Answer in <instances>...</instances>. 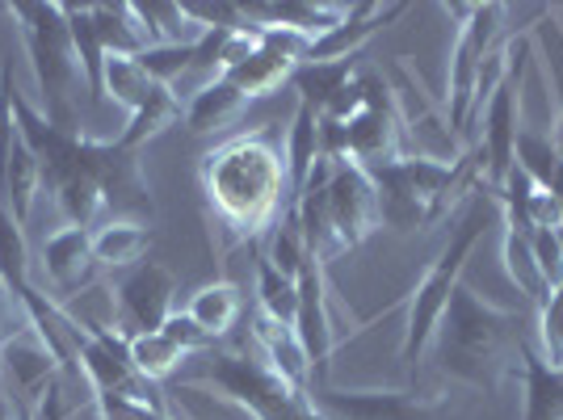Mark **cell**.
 I'll return each instance as SVG.
<instances>
[{
	"instance_id": "obj_21",
	"label": "cell",
	"mask_w": 563,
	"mask_h": 420,
	"mask_svg": "<svg viewBox=\"0 0 563 420\" xmlns=\"http://www.w3.org/2000/svg\"><path fill=\"white\" fill-rule=\"evenodd\" d=\"M93 9V25H97V38H101V47L106 55H143V51L152 47V38H147V30L143 22L135 18V4L131 0H114V4H89Z\"/></svg>"
},
{
	"instance_id": "obj_2",
	"label": "cell",
	"mask_w": 563,
	"mask_h": 420,
	"mask_svg": "<svg viewBox=\"0 0 563 420\" xmlns=\"http://www.w3.org/2000/svg\"><path fill=\"white\" fill-rule=\"evenodd\" d=\"M202 198L240 240L274 228L286 198V152L269 131L232 135L202 156Z\"/></svg>"
},
{
	"instance_id": "obj_1",
	"label": "cell",
	"mask_w": 563,
	"mask_h": 420,
	"mask_svg": "<svg viewBox=\"0 0 563 420\" xmlns=\"http://www.w3.org/2000/svg\"><path fill=\"white\" fill-rule=\"evenodd\" d=\"M13 114L22 126V140L30 143L38 173H43V194H47L59 219L68 228H89L101 223H152L156 202L143 181L140 156L126 152L118 140H89V135H68L51 126L38 106H30L22 93H13Z\"/></svg>"
},
{
	"instance_id": "obj_27",
	"label": "cell",
	"mask_w": 563,
	"mask_h": 420,
	"mask_svg": "<svg viewBox=\"0 0 563 420\" xmlns=\"http://www.w3.org/2000/svg\"><path fill=\"white\" fill-rule=\"evenodd\" d=\"M68 9V30H71V47H76V59H80V71H85V93L93 101H106V47L97 38L93 25V9L89 4H64Z\"/></svg>"
},
{
	"instance_id": "obj_11",
	"label": "cell",
	"mask_w": 563,
	"mask_h": 420,
	"mask_svg": "<svg viewBox=\"0 0 563 420\" xmlns=\"http://www.w3.org/2000/svg\"><path fill=\"white\" fill-rule=\"evenodd\" d=\"M526 55H530V38H517V64H514V51H509V76H505V85L496 89V97L488 101V110H484L479 140L471 143L484 156V186H488V194L505 181V173L517 164V135H521L517 114H521V68H526Z\"/></svg>"
},
{
	"instance_id": "obj_24",
	"label": "cell",
	"mask_w": 563,
	"mask_h": 420,
	"mask_svg": "<svg viewBox=\"0 0 563 420\" xmlns=\"http://www.w3.org/2000/svg\"><path fill=\"white\" fill-rule=\"evenodd\" d=\"M350 80H353V59H329V64L307 59V64H299V68L290 71V89L299 93V106L316 110V114H324L329 101L341 93Z\"/></svg>"
},
{
	"instance_id": "obj_38",
	"label": "cell",
	"mask_w": 563,
	"mask_h": 420,
	"mask_svg": "<svg viewBox=\"0 0 563 420\" xmlns=\"http://www.w3.org/2000/svg\"><path fill=\"white\" fill-rule=\"evenodd\" d=\"M161 332H165L168 341H173L177 350L186 353V357H189V353H207V350H214V341L207 336V332H202V328L194 324V320H189L186 311H173V316L165 320V328H161Z\"/></svg>"
},
{
	"instance_id": "obj_15",
	"label": "cell",
	"mask_w": 563,
	"mask_h": 420,
	"mask_svg": "<svg viewBox=\"0 0 563 420\" xmlns=\"http://www.w3.org/2000/svg\"><path fill=\"white\" fill-rule=\"evenodd\" d=\"M404 13H408V4H375V0L350 4V9H345V18L332 25L324 38H316V43H311L307 59H320V64H329V59H353V55H357V51L366 47L378 30H383V25H391L396 18H404Z\"/></svg>"
},
{
	"instance_id": "obj_40",
	"label": "cell",
	"mask_w": 563,
	"mask_h": 420,
	"mask_svg": "<svg viewBox=\"0 0 563 420\" xmlns=\"http://www.w3.org/2000/svg\"><path fill=\"white\" fill-rule=\"evenodd\" d=\"M25 324V311H22V303L4 290V281H0V341L9 336V332H18V328Z\"/></svg>"
},
{
	"instance_id": "obj_9",
	"label": "cell",
	"mask_w": 563,
	"mask_h": 420,
	"mask_svg": "<svg viewBox=\"0 0 563 420\" xmlns=\"http://www.w3.org/2000/svg\"><path fill=\"white\" fill-rule=\"evenodd\" d=\"M391 97H396V118L399 131H404V143H408V156H424V161H442V164H459L463 161V140L450 131V118L438 114V106L424 97L421 76L408 68V59H396L391 64Z\"/></svg>"
},
{
	"instance_id": "obj_19",
	"label": "cell",
	"mask_w": 563,
	"mask_h": 420,
	"mask_svg": "<svg viewBox=\"0 0 563 420\" xmlns=\"http://www.w3.org/2000/svg\"><path fill=\"white\" fill-rule=\"evenodd\" d=\"M316 161H324L320 156V114L299 106L295 122H290V135H286V198H290L286 207H295V198L303 194Z\"/></svg>"
},
{
	"instance_id": "obj_39",
	"label": "cell",
	"mask_w": 563,
	"mask_h": 420,
	"mask_svg": "<svg viewBox=\"0 0 563 420\" xmlns=\"http://www.w3.org/2000/svg\"><path fill=\"white\" fill-rule=\"evenodd\" d=\"M97 412H101V420H173L168 412L143 408V404H126V399H97Z\"/></svg>"
},
{
	"instance_id": "obj_16",
	"label": "cell",
	"mask_w": 563,
	"mask_h": 420,
	"mask_svg": "<svg viewBox=\"0 0 563 420\" xmlns=\"http://www.w3.org/2000/svg\"><path fill=\"white\" fill-rule=\"evenodd\" d=\"M43 265H47V278L59 295H80V286H89L97 269L93 232L89 228H59L43 244Z\"/></svg>"
},
{
	"instance_id": "obj_20",
	"label": "cell",
	"mask_w": 563,
	"mask_h": 420,
	"mask_svg": "<svg viewBox=\"0 0 563 420\" xmlns=\"http://www.w3.org/2000/svg\"><path fill=\"white\" fill-rule=\"evenodd\" d=\"M244 110H249V97L235 93L223 76H214V80H207L198 93L189 97L186 126L194 131V135H211V131H219V126H232Z\"/></svg>"
},
{
	"instance_id": "obj_10",
	"label": "cell",
	"mask_w": 563,
	"mask_h": 420,
	"mask_svg": "<svg viewBox=\"0 0 563 420\" xmlns=\"http://www.w3.org/2000/svg\"><path fill=\"white\" fill-rule=\"evenodd\" d=\"M324 198H329V232L336 257L353 253L362 240H371L383 228L375 177L357 161H332L329 194Z\"/></svg>"
},
{
	"instance_id": "obj_18",
	"label": "cell",
	"mask_w": 563,
	"mask_h": 420,
	"mask_svg": "<svg viewBox=\"0 0 563 420\" xmlns=\"http://www.w3.org/2000/svg\"><path fill=\"white\" fill-rule=\"evenodd\" d=\"M244 9H249V22L282 25V30L307 34V38L316 43V38H324L332 25L345 18L350 4H307V0H286V4H244Z\"/></svg>"
},
{
	"instance_id": "obj_28",
	"label": "cell",
	"mask_w": 563,
	"mask_h": 420,
	"mask_svg": "<svg viewBox=\"0 0 563 420\" xmlns=\"http://www.w3.org/2000/svg\"><path fill=\"white\" fill-rule=\"evenodd\" d=\"M152 248V223H101L93 232V261L106 269H122V265H135Z\"/></svg>"
},
{
	"instance_id": "obj_7",
	"label": "cell",
	"mask_w": 563,
	"mask_h": 420,
	"mask_svg": "<svg viewBox=\"0 0 563 420\" xmlns=\"http://www.w3.org/2000/svg\"><path fill=\"white\" fill-rule=\"evenodd\" d=\"M186 387H214L249 420H329L316 399L295 391L257 350H207L202 374Z\"/></svg>"
},
{
	"instance_id": "obj_29",
	"label": "cell",
	"mask_w": 563,
	"mask_h": 420,
	"mask_svg": "<svg viewBox=\"0 0 563 420\" xmlns=\"http://www.w3.org/2000/svg\"><path fill=\"white\" fill-rule=\"evenodd\" d=\"M126 357L131 366L147 378V383H165L186 366V353L168 341L165 332H143V336H126Z\"/></svg>"
},
{
	"instance_id": "obj_36",
	"label": "cell",
	"mask_w": 563,
	"mask_h": 420,
	"mask_svg": "<svg viewBox=\"0 0 563 420\" xmlns=\"http://www.w3.org/2000/svg\"><path fill=\"white\" fill-rule=\"evenodd\" d=\"M539 357L563 371V286L539 303Z\"/></svg>"
},
{
	"instance_id": "obj_17",
	"label": "cell",
	"mask_w": 563,
	"mask_h": 420,
	"mask_svg": "<svg viewBox=\"0 0 563 420\" xmlns=\"http://www.w3.org/2000/svg\"><path fill=\"white\" fill-rule=\"evenodd\" d=\"M253 341H257L261 357H265L295 391L311 396V362H307L303 341H299L295 324H278V320H269V316L257 311V316H253Z\"/></svg>"
},
{
	"instance_id": "obj_14",
	"label": "cell",
	"mask_w": 563,
	"mask_h": 420,
	"mask_svg": "<svg viewBox=\"0 0 563 420\" xmlns=\"http://www.w3.org/2000/svg\"><path fill=\"white\" fill-rule=\"evenodd\" d=\"M316 408L324 417L341 420H438L442 404L417 391H383V387H366V391H336V387H316L311 391Z\"/></svg>"
},
{
	"instance_id": "obj_12",
	"label": "cell",
	"mask_w": 563,
	"mask_h": 420,
	"mask_svg": "<svg viewBox=\"0 0 563 420\" xmlns=\"http://www.w3.org/2000/svg\"><path fill=\"white\" fill-rule=\"evenodd\" d=\"M177 278L165 265L143 261L126 278L118 281V332L122 336H143V332H161L165 320L177 311Z\"/></svg>"
},
{
	"instance_id": "obj_5",
	"label": "cell",
	"mask_w": 563,
	"mask_h": 420,
	"mask_svg": "<svg viewBox=\"0 0 563 420\" xmlns=\"http://www.w3.org/2000/svg\"><path fill=\"white\" fill-rule=\"evenodd\" d=\"M493 207L496 202H493V194H488V186H479L471 194L463 214H459V223L450 228L446 248L438 253V261L424 269V278L417 281L412 295H408V328H404V341H399V362H404V371L412 374V378H417V366H421L424 350L433 345V332H438L442 316H446L450 295H454L459 281H463L471 248L488 232Z\"/></svg>"
},
{
	"instance_id": "obj_30",
	"label": "cell",
	"mask_w": 563,
	"mask_h": 420,
	"mask_svg": "<svg viewBox=\"0 0 563 420\" xmlns=\"http://www.w3.org/2000/svg\"><path fill=\"white\" fill-rule=\"evenodd\" d=\"M101 85H106V97H114L126 114H135L143 101L156 93V80H152V76L140 68V59H131V55H106V76H101Z\"/></svg>"
},
{
	"instance_id": "obj_6",
	"label": "cell",
	"mask_w": 563,
	"mask_h": 420,
	"mask_svg": "<svg viewBox=\"0 0 563 420\" xmlns=\"http://www.w3.org/2000/svg\"><path fill=\"white\" fill-rule=\"evenodd\" d=\"M4 13L18 22V34L30 55V68L38 80V93H43V118L51 126L80 135L76 126V93L85 85V71L71 47V30H68V9L55 4V0H18V4H4Z\"/></svg>"
},
{
	"instance_id": "obj_22",
	"label": "cell",
	"mask_w": 563,
	"mask_h": 420,
	"mask_svg": "<svg viewBox=\"0 0 563 420\" xmlns=\"http://www.w3.org/2000/svg\"><path fill=\"white\" fill-rule=\"evenodd\" d=\"M186 316L202 328L211 341H219V336H228V332L240 324V316H244V295H240L235 281H211V286H202V290L189 299Z\"/></svg>"
},
{
	"instance_id": "obj_26",
	"label": "cell",
	"mask_w": 563,
	"mask_h": 420,
	"mask_svg": "<svg viewBox=\"0 0 563 420\" xmlns=\"http://www.w3.org/2000/svg\"><path fill=\"white\" fill-rule=\"evenodd\" d=\"M295 68H299V64H290L286 55H278V51L257 47L244 64H235L232 71H223V80L232 85L235 93H244L249 101H253V97H269L274 89L290 85V71Z\"/></svg>"
},
{
	"instance_id": "obj_31",
	"label": "cell",
	"mask_w": 563,
	"mask_h": 420,
	"mask_svg": "<svg viewBox=\"0 0 563 420\" xmlns=\"http://www.w3.org/2000/svg\"><path fill=\"white\" fill-rule=\"evenodd\" d=\"M0 281L13 299H22L30 290V248H25L22 223L9 207H0Z\"/></svg>"
},
{
	"instance_id": "obj_37",
	"label": "cell",
	"mask_w": 563,
	"mask_h": 420,
	"mask_svg": "<svg viewBox=\"0 0 563 420\" xmlns=\"http://www.w3.org/2000/svg\"><path fill=\"white\" fill-rule=\"evenodd\" d=\"M534 244V261H539V274L547 295L563 286V244H560V228H542V232L530 235Z\"/></svg>"
},
{
	"instance_id": "obj_4",
	"label": "cell",
	"mask_w": 563,
	"mask_h": 420,
	"mask_svg": "<svg viewBox=\"0 0 563 420\" xmlns=\"http://www.w3.org/2000/svg\"><path fill=\"white\" fill-rule=\"evenodd\" d=\"M378 189V214L383 228L396 232H429L442 223L454 207V198H471L484 186V156L479 147H467L459 164L404 156L383 168H366Z\"/></svg>"
},
{
	"instance_id": "obj_34",
	"label": "cell",
	"mask_w": 563,
	"mask_h": 420,
	"mask_svg": "<svg viewBox=\"0 0 563 420\" xmlns=\"http://www.w3.org/2000/svg\"><path fill=\"white\" fill-rule=\"evenodd\" d=\"M505 269H509V278H514L517 290H521L534 307L547 299V286H542V274H539V261H534V244H530V235L509 232V228H505Z\"/></svg>"
},
{
	"instance_id": "obj_33",
	"label": "cell",
	"mask_w": 563,
	"mask_h": 420,
	"mask_svg": "<svg viewBox=\"0 0 563 420\" xmlns=\"http://www.w3.org/2000/svg\"><path fill=\"white\" fill-rule=\"evenodd\" d=\"M530 43H539V59L542 68H547V85L555 89V101H560V114H555V147H560L563 156V25L560 18L551 13V18H542L539 25H534V38Z\"/></svg>"
},
{
	"instance_id": "obj_13",
	"label": "cell",
	"mask_w": 563,
	"mask_h": 420,
	"mask_svg": "<svg viewBox=\"0 0 563 420\" xmlns=\"http://www.w3.org/2000/svg\"><path fill=\"white\" fill-rule=\"evenodd\" d=\"M299 320L295 332L303 341V353L311 362V391L329 387V362H332V320H329V281H324V265L307 253L303 269H299Z\"/></svg>"
},
{
	"instance_id": "obj_42",
	"label": "cell",
	"mask_w": 563,
	"mask_h": 420,
	"mask_svg": "<svg viewBox=\"0 0 563 420\" xmlns=\"http://www.w3.org/2000/svg\"><path fill=\"white\" fill-rule=\"evenodd\" d=\"M18 420H34V412H18Z\"/></svg>"
},
{
	"instance_id": "obj_35",
	"label": "cell",
	"mask_w": 563,
	"mask_h": 420,
	"mask_svg": "<svg viewBox=\"0 0 563 420\" xmlns=\"http://www.w3.org/2000/svg\"><path fill=\"white\" fill-rule=\"evenodd\" d=\"M140 59V68L156 80V85H177L189 68H194V43H156V47H147Z\"/></svg>"
},
{
	"instance_id": "obj_8",
	"label": "cell",
	"mask_w": 563,
	"mask_h": 420,
	"mask_svg": "<svg viewBox=\"0 0 563 420\" xmlns=\"http://www.w3.org/2000/svg\"><path fill=\"white\" fill-rule=\"evenodd\" d=\"M450 13L463 18L459 43L450 51V71H446L450 131L463 140L467 114H471V97H475V80H479L484 59L493 55V38L500 34V22H505V4H454Z\"/></svg>"
},
{
	"instance_id": "obj_3",
	"label": "cell",
	"mask_w": 563,
	"mask_h": 420,
	"mask_svg": "<svg viewBox=\"0 0 563 420\" xmlns=\"http://www.w3.org/2000/svg\"><path fill=\"white\" fill-rule=\"evenodd\" d=\"M521 328L526 316L514 307L484 303L467 281H459V290L450 295L446 316L433 332V353H438V371L467 383L475 391L493 396L500 374H505V357L521 353Z\"/></svg>"
},
{
	"instance_id": "obj_23",
	"label": "cell",
	"mask_w": 563,
	"mask_h": 420,
	"mask_svg": "<svg viewBox=\"0 0 563 420\" xmlns=\"http://www.w3.org/2000/svg\"><path fill=\"white\" fill-rule=\"evenodd\" d=\"M177 118H181V97L173 93L168 85H156V93L147 97L135 114H126V126H122L118 143H122L126 152L140 156L143 147L156 140V135H165Z\"/></svg>"
},
{
	"instance_id": "obj_41",
	"label": "cell",
	"mask_w": 563,
	"mask_h": 420,
	"mask_svg": "<svg viewBox=\"0 0 563 420\" xmlns=\"http://www.w3.org/2000/svg\"><path fill=\"white\" fill-rule=\"evenodd\" d=\"M0 420H18V408H13L4 396H0Z\"/></svg>"
},
{
	"instance_id": "obj_32",
	"label": "cell",
	"mask_w": 563,
	"mask_h": 420,
	"mask_svg": "<svg viewBox=\"0 0 563 420\" xmlns=\"http://www.w3.org/2000/svg\"><path fill=\"white\" fill-rule=\"evenodd\" d=\"M257 303L261 316H269L278 324H295L299 320V286H295V278L278 274L265 253L257 257Z\"/></svg>"
},
{
	"instance_id": "obj_25",
	"label": "cell",
	"mask_w": 563,
	"mask_h": 420,
	"mask_svg": "<svg viewBox=\"0 0 563 420\" xmlns=\"http://www.w3.org/2000/svg\"><path fill=\"white\" fill-rule=\"evenodd\" d=\"M526 362V417L521 420H563V371L547 366L534 345H521Z\"/></svg>"
}]
</instances>
